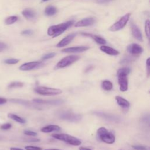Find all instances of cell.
<instances>
[{"instance_id": "obj_1", "label": "cell", "mask_w": 150, "mask_h": 150, "mask_svg": "<svg viewBox=\"0 0 150 150\" xmlns=\"http://www.w3.org/2000/svg\"><path fill=\"white\" fill-rule=\"evenodd\" d=\"M73 23L74 21L71 20L59 25L51 26L47 30V34L50 36L56 37L70 28L73 24Z\"/></svg>"}, {"instance_id": "obj_2", "label": "cell", "mask_w": 150, "mask_h": 150, "mask_svg": "<svg viewBox=\"0 0 150 150\" xmlns=\"http://www.w3.org/2000/svg\"><path fill=\"white\" fill-rule=\"evenodd\" d=\"M97 134L99 139L106 144H111L115 142V138L114 135L112 132H109L104 127H100L97 131Z\"/></svg>"}, {"instance_id": "obj_3", "label": "cell", "mask_w": 150, "mask_h": 150, "mask_svg": "<svg viewBox=\"0 0 150 150\" xmlns=\"http://www.w3.org/2000/svg\"><path fill=\"white\" fill-rule=\"evenodd\" d=\"M52 136L56 139L64 141L73 146H79L81 144V142L80 139L75 137L68 135L67 134H52Z\"/></svg>"}, {"instance_id": "obj_4", "label": "cell", "mask_w": 150, "mask_h": 150, "mask_svg": "<svg viewBox=\"0 0 150 150\" xmlns=\"http://www.w3.org/2000/svg\"><path fill=\"white\" fill-rule=\"evenodd\" d=\"M34 91L38 94L42 96H55L62 93V91L60 89L43 86H39L35 88Z\"/></svg>"}, {"instance_id": "obj_5", "label": "cell", "mask_w": 150, "mask_h": 150, "mask_svg": "<svg viewBox=\"0 0 150 150\" xmlns=\"http://www.w3.org/2000/svg\"><path fill=\"white\" fill-rule=\"evenodd\" d=\"M130 16H131L130 13H128L125 14L124 16L121 17L120 19V20H118L117 22H116L112 25H111L108 29L111 32H116L122 29L127 25L128 21L129 19Z\"/></svg>"}, {"instance_id": "obj_6", "label": "cell", "mask_w": 150, "mask_h": 150, "mask_svg": "<svg viewBox=\"0 0 150 150\" xmlns=\"http://www.w3.org/2000/svg\"><path fill=\"white\" fill-rule=\"evenodd\" d=\"M80 59V56L77 55H70L61 59L56 65L55 69H62L67 67Z\"/></svg>"}, {"instance_id": "obj_7", "label": "cell", "mask_w": 150, "mask_h": 150, "mask_svg": "<svg viewBox=\"0 0 150 150\" xmlns=\"http://www.w3.org/2000/svg\"><path fill=\"white\" fill-rule=\"evenodd\" d=\"M59 117L62 120L73 122H79L82 118L81 115L72 112L71 111H62L59 113Z\"/></svg>"}, {"instance_id": "obj_8", "label": "cell", "mask_w": 150, "mask_h": 150, "mask_svg": "<svg viewBox=\"0 0 150 150\" xmlns=\"http://www.w3.org/2000/svg\"><path fill=\"white\" fill-rule=\"evenodd\" d=\"M43 63L40 61H33L22 64L19 67V70L22 71H29L41 67Z\"/></svg>"}, {"instance_id": "obj_9", "label": "cell", "mask_w": 150, "mask_h": 150, "mask_svg": "<svg viewBox=\"0 0 150 150\" xmlns=\"http://www.w3.org/2000/svg\"><path fill=\"white\" fill-rule=\"evenodd\" d=\"M118 77V84L120 86V90L122 92L126 91L128 88V81L127 75H117Z\"/></svg>"}, {"instance_id": "obj_10", "label": "cell", "mask_w": 150, "mask_h": 150, "mask_svg": "<svg viewBox=\"0 0 150 150\" xmlns=\"http://www.w3.org/2000/svg\"><path fill=\"white\" fill-rule=\"evenodd\" d=\"M127 51L132 55H138L143 52L142 47L138 44L131 43L127 46Z\"/></svg>"}, {"instance_id": "obj_11", "label": "cell", "mask_w": 150, "mask_h": 150, "mask_svg": "<svg viewBox=\"0 0 150 150\" xmlns=\"http://www.w3.org/2000/svg\"><path fill=\"white\" fill-rule=\"evenodd\" d=\"M33 103L40 104H46V105H57L62 104L63 101L62 100H44L39 98H35L33 100Z\"/></svg>"}, {"instance_id": "obj_12", "label": "cell", "mask_w": 150, "mask_h": 150, "mask_svg": "<svg viewBox=\"0 0 150 150\" xmlns=\"http://www.w3.org/2000/svg\"><path fill=\"white\" fill-rule=\"evenodd\" d=\"M89 49V47L87 46H75L71 47L68 48L63 49L62 52L68 53H81L84 51L87 50Z\"/></svg>"}, {"instance_id": "obj_13", "label": "cell", "mask_w": 150, "mask_h": 150, "mask_svg": "<svg viewBox=\"0 0 150 150\" xmlns=\"http://www.w3.org/2000/svg\"><path fill=\"white\" fill-rule=\"evenodd\" d=\"M76 35V33H71L69 34V35L66 36L65 38H64L63 39H62L56 45V46L57 47H64L66 45H67L68 44H69L72 40L75 38Z\"/></svg>"}, {"instance_id": "obj_14", "label": "cell", "mask_w": 150, "mask_h": 150, "mask_svg": "<svg viewBox=\"0 0 150 150\" xmlns=\"http://www.w3.org/2000/svg\"><path fill=\"white\" fill-rule=\"evenodd\" d=\"M95 20L93 18H86L83 19L75 23L76 27H84L92 25L94 23Z\"/></svg>"}, {"instance_id": "obj_15", "label": "cell", "mask_w": 150, "mask_h": 150, "mask_svg": "<svg viewBox=\"0 0 150 150\" xmlns=\"http://www.w3.org/2000/svg\"><path fill=\"white\" fill-rule=\"evenodd\" d=\"M131 32L133 36L138 40L140 42H142L143 41L142 35L139 28L134 23H132L131 25Z\"/></svg>"}, {"instance_id": "obj_16", "label": "cell", "mask_w": 150, "mask_h": 150, "mask_svg": "<svg viewBox=\"0 0 150 150\" xmlns=\"http://www.w3.org/2000/svg\"><path fill=\"white\" fill-rule=\"evenodd\" d=\"M81 35L85 36H88L92 39H93L94 40V41L97 43L98 44L100 45H105L106 43V40L103 38L102 37L98 36V35H93L91 33H81Z\"/></svg>"}, {"instance_id": "obj_17", "label": "cell", "mask_w": 150, "mask_h": 150, "mask_svg": "<svg viewBox=\"0 0 150 150\" xmlns=\"http://www.w3.org/2000/svg\"><path fill=\"white\" fill-rule=\"evenodd\" d=\"M100 50L104 52L105 53L107 54H109V55H111V56H116V55H118L120 54V52L112 48V47H111L110 46H105V45H103L100 47Z\"/></svg>"}, {"instance_id": "obj_18", "label": "cell", "mask_w": 150, "mask_h": 150, "mask_svg": "<svg viewBox=\"0 0 150 150\" xmlns=\"http://www.w3.org/2000/svg\"><path fill=\"white\" fill-rule=\"evenodd\" d=\"M94 114L106 120H108L111 121H118V120H119L118 117L114 115H111V114H108L106 113L100 112H95Z\"/></svg>"}, {"instance_id": "obj_19", "label": "cell", "mask_w": 150, "mask_h": 150, "mask_svg": "<svg viewBox=\"0 0 150 150\" xmlns=\"http://www.w3.org/2000/svg\"><path fill=\"white\" fill-rule=\"evenodd\" d=\"M61 129V127L57 125H48L41 128L40 131L42 132L49 133L53 131H59Z\"/></svg>"}, {"instance_id": "obj_20", "label": "cell", "mask_w": 150, "mask_h": 150, "mask_svg": "<svg viewBox=\"0 0 150 150\" xmlns=\"http://www.w3.org/2000/svg\"><path fill=\"white\" fill-rule=\"evenodd\" d=\"M115 100L117 101V104L122 108H128L130 105L129 102L121 96H115Z\"/></svg>"}, {"instance_id": "obj_21", "label": "cell", "mask_w": 150, "mask_h": 150, "mask_svg": "<svg viewBox=\"0 0 150 150\" xmlns=\"http://www.w3.org/2000/svg\"><path fill=\"white\" fill-rule=\"evenodd\" d=\"M23 16L28 19H32L33 18H35V12L34 11H33L32 9H24L22 12Z\"/></svg>"}, {"instance_id": "obj_22", "label": "cell", "mask_w": 150, "mask_h": 150, "mask_svg": "<svg viewBox=\"0 0 150 150\" xmlns=\"http://www.w3.org/2000/svg\"><path fill=\"white\" fill-rule=\"evenodd\" d=\"M8 117L13 120V121L18 122V123H20V124L26 123V120L24 118H22V117H21L15 114H13V113H9L8 114Z\"/></svg>"}, {"instance_id": "obj_23", "label": "cell", "mask_w": 150, "mask_h": 150, "mask_svg": "<svg viewBox=\"0 0 150 150\" xmlns=\"http://www.w3.org/2000/svg\"><path fill=\"white\" fill-rule=\"evenodd\" d=\"M101 88L105 91H110L113 88V84L110 80H105L101 83Z\"/></svg>"}, {"instance_id": "obj_24", "label": "cell", "mask_w": 150, "mask_h": 150, "mask_svg": "<svg viewBox=\"0 0 150 150\" xmlns=\"http://www.w3.org/2000/svg\"><path fill=\"white\" fill-rule=\"evenodd\" d=\"M57 12V9L53 6H48L45 10V13L47 16H52L56 14Z\"/></svg>"}, {"instance_id": "obj_25", "label": "cell", "mask_w": 150, "mask_h": 150, "mask_svg": "<svg viewBox=\"0 0 150 150\" xmlns=\"http://www.w3.org/2000/svg\"><path fill=\"white\" fill-rule=\"evenodd\" d=\"M145 32L150 46V21L147 19L145 23Z\"/></svg>"}, {"instance_id": "obj_26", "label": "cell", "mask_w": 150, "mask_h": 150, "mask_svg": "<svg viewBox=\"0 0 150 150\" xmlns=\"http://www.w3.org/2000/svg\"><path fill=\"white\" fill-rule=\"evenodd\" d=\"M11 101L15 103L24 105L25 106H29V107L32 106V105H31V104L28 101H26V100H23L21 99H11Z\"/></svg>"}, {"instance_id": "obj_27", "label": "cell", "mask_w": 150, "mask_h": 150, "mask_svg": "<svg viewBox=\"0 0 150 150\" xmlns=\"http://www.w3.org/2000/svg\"><path fill=\"white\" fill-rule=\"evenodd\" d=\"M131 71V69L129 67H122L119 69L117 70V75H120V74H123V75H128Z\"/></svg>"}, {"instance_id": "obj_28", "label": "cell", "mask_w": 150, "mask_h": 150, "mask_svg": "<svg viewBox=\"0 0 150 150\" xmlns=\"http://www.w3.org/2000/svg\"><path fill=\"white\" fill-rule=\"evenodd\" d=\"M24 84L22 82L20 81H13L11 83L8 85L9 88H19V87H22L23 86Z\"/></svg>"}, {"instance_id": "obj_29", "label": "cell", "mask_w": 150, "mask_h": 150, "mask_svg": "<svg viewBox=\"0 0 150 150\" xmlns=\"http://www.w3.org/2000/svg\"><path fill=\"white\" fill-rule=\"evenodd\" d=\"M18 20V17L16 16H11L8 18H7L5 21V23L6 25H11L13 23H15Z\"/></svg>"}, {"instance_id": "obj_30", "label": "cell", "mask_w": 150, "mask_h": 150, "mask_svg": "<svg viewBox=\"0 0 150 150\" xmlns=\"http://www.w3.org/2000/svg\"><path fill=\"white\" fill-rule=\"evenodd\" d=\"M19 60L17 59H6L4 61V62L6 64H16L17 63L19 62Z\"/></svg>"}, {"instance_id": "obj_31", "label": "cell", "mask_w": 150, "mask_h": 150, "mask_svg": "<svg viewBox=\"0 0 150 150\" xmlns=\"http://www.w3.org/2000/svg\"><path fill=\"white\" fill-rule=\"evenodd\" d=\"M56 55V53H53V52H52V53H47L45 55H43L42 57V60H47V59H51V58H53V57H54Z\"/></svg>"}, {"instance_id": "obj_32", "label": "cell", "mask_w": 150, "mask_h": 150, "mask_svg": "<svg viewBox=\"0 0 150 150\" xmlns=\"http://www.w3.org/2000/svg\"><path fill=\"white\" fill-rule=\"evenodd\" d=\"M26 150H42V148L39 146H32V145H28L25 147Z\"/></svg>"}, {"instance_id": "obj_33", "label": "cell", "mask_w": 150, "mask_h": 150, "mask_svg": "<svg viewBox=\"0 0 150 150\" xmlns=\"http://www.w3.org/2000/svg\"><path fill=\"white\" fill-rule=\"evenodd\" d=\"M12 127V125L10 123H5L2 124V125H1L0 127V129L2 130H8L9 129H10Z\"/></svg>"}, {"instance_id": "obj_34", "label": "cell", "mask_w": 150, "mask_h": 150, "mask_svg": "<svg viewBox=\"0 0 150 150\" xmlns=\"http://www.w3.org/2000/svg\"><path fill=\"white\" fill-rule=\"evenodd\" d=\"M23 133L24 134L26 135H28V136H32V137H34V136H36L37 135V133L34 132V131H30V130H25L23 131Z\"/></svg>"}, {"instance_id": "obj_35", "label": "cell", "mask_w": 150, "mask_h": 150, "mask_svg": "<svg viewBox=\"0 0 150 150\" xmlns=\"http://www.w3.org/2000/svg\"><path fill=\"white\" fill-rule=\"evenodd\" d=\"M132 148L135 150H147V149L142 145H132Z\"/></svg>"}, {"instance_id": "obj_36", "label": "cell", "mask_w": 150, "mask_h": 150, "mask_svg": "<svg viewBox=\"0 0 150 150\" xmlns=\"http://www.w3.org/2000/svg\"><path fill=\"white\" fill-rule=\"evenodd\" d=\"M22 35H25V36H29L31 35L33 33V31L30 29H26L22 32Z\"/></svg>"}, {"instance_id": "obj_37", "label": "cell", "mask_w": 150, "mask_h": 150, "mask_svg": "<svg viewBox=\"0 0 150 150\" xmlns=\"http://www.w3.org/2000/svg\"><path fill=\"white\" fill-rule=\"evenodd\" d=\"M111 1H113V0H96V2L98 4H105V3L109 2Z\"/></svg>"}, {"instance_id": "obj_38", "label": "cell", "mask_w": 150, "mask_h": 150, "mask_svg": "<svg viewBox=\"0 0 150 150\" xmlns=\"http://www.w3.org/2000/svg\"><path fill=\"white\" fill-rule=\"evenodd\" d=\"M6 45L5 43H2V42H0V51H2L4 49H5L6 48Z\"/></svg>"}, {"instance_id": "obj_39", "label": "cell", "mask_w": 150, "mask_h": 150, "mask_svg": "<svg viewBox=\"0 0 150 150\" xmlns=\"http://www.w3.org/2000/svg\"><path fill=\"white\" fill-rule=\"evenodd\" d=\"M7 102V100L3 97H0V105L5 104Z\"/></svg>"}, {"instance_id": "obj_40", "label": "cell", "mask_w": 150, "mask_h": 150, "mask_svg": "<svg viewBox=\"0 0 150 150\" xmlns=\"http://www.w3.org/2000/svg\"><path fill=\"white\" fill-rule=\"evenodd\" d=\"M146 73L147 76L149 77L150 76V66H146Z\"/></svg>"}, {"instance_id": "obj_41", "label": "cell", "mask_w": 150, "mask_h": 150, "mask_svg": "<svg viewBox=\"0 0 150 150\" xmlns=\"http://www.w3.org/2000/svg\"><path fill=\"white\" fill-rule=\"evenodd\" d=\"M146 66H150V57L146 59Z\"/></svg>"}, {"instance_id": "obj_42", "label": "cell", "mask_w": 150, "mask_h": 150, "mask_svg": "<svg viewBox=\"0 0 150 150\" xmlns=\"http://www.w3.org/2000/svg\"><path fill=\"white\" fill-rule=\"evenodd\" d=\"M79 150H92L90 148H86V147H83V146H81L79 148Z\"/></svg>"}, {"instance_id": "obj_43", "label": "cell", "mask_w": 150, "mask_h": 150, "mask_svg": "<svg viewBox=\"0 0 150 150\" xmlns=\"http://www.w3.org/2000/svg\"><path fill=\"white\" fill-rule=\"evenodd\" d=\"M10 150H23L21 148H15V147H11L10 148Z\"/></svg>"}, {"instance_id": "obj_44", "label": "cell", "mask_w": 150, "mask_h": 150, "mask_svg": "<svg viewBox=\"0 0 150 150\" xmlns=\"http://www.w3.org/2000/svg\"><path fill=\"white\" fill-rule=\"evenodd\" d=\"M92 68H93V67H92L91 66H88V67L86 69V71H86V72H87V71H88L90 70H91Z\"/></svg>"}, {"instance_id": "obj_45", "label": "cell", "mask_w": 150, "mask_h": 150, "mask_svg": "<svg viewBox=\"0 0 150 150\" xmlns=\"http://www.w3.org/2000/svg\"><path fill=\"white\" fill-rule=\"evenodd\" d=\"M45 150H60V149H45Z\"/></svg>"}, {"instance_id": "obj_46", "label": "cell", "mask_w": 150, "mask_h": 150, "mask_svg": "<svg viewBox=\"0 0 150 150\" xmlns=\"http://www.w3.org/2000/svg\"><path fill=\"white\" fill-rule=\"evenodd\" d=\"M48 0H42V2H46V1H47Z\"/></svg>"}, {"instance_id": "obj_47", "label": "cell", "mask_w": 150, "mask_h": 150, "mask_svg": "<svg viewBox=\"0 0 150 150\" xmlns=\"http://www.w3.org/2000/svg\"><path fill=\"white\" fill-rule=\"evenodd\" d=\"M120 150H121V149H120Z\"/></svg>"}, {"instance_id": "obj_48", "label": "cell", "mask_w": 150, "mask_h": 150, "mask_svg": "<svg viewBox=\"0 0 150 150\" xmlns=\"http://www.w3.org/2000/svg\"><path fill=\"white\" fill-rule=\"evenodd\" d=\"M149 93H150V91H149Z\"/></svg>"}]
</instances>
